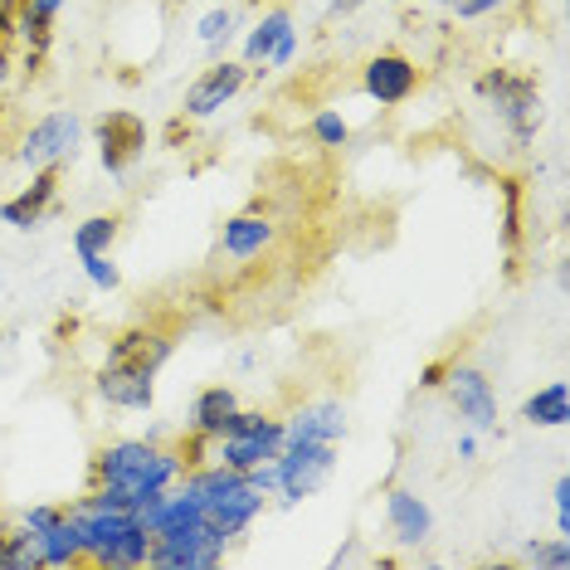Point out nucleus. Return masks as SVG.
I'll return each instance as SVG.
<instances>
[{"label": "nucleus", "instance_id": "nucleus-10", "mask_svg": "<svg viewBox=\"0 0 570 570\" xmlns=\"http://www.w3.org/2000/svg\"><path fill=\"white\" fill-rule=\"evenodd\" d=\"M94 147L112 180H127V171L147 157V122L132 108H102L94 118Z\"/></svg>", "mask_w": 570, "mask_h": 570}, {"label": "nucleus", "instance_id": "nucleus-28", "mask_svg": "<svg viewBox=\"0 0 570 570\" xmlns=\"http://www.w3.org/2000/svg\"><path fill=\"white\" fill-rule=\"evenodd\" d=\"M79 268H83V278L94 283L98 293H118L122 288V268L112 264V254H83Z\"/></svg>", "mask_w": 570, "mask_h": 570}, {"label": "nucleus", "instance_id": "nucleus-33", "mask_svg": "<svg viewBox=\"0 0 570 570\" xmlns=\"http://www.w3.org/2000/svg\"><path fill=\"white\" fill-rule=\"evenodd\" d=\"M293 59H297V35H288L278 49H274V59H268V73H283V69H293Z\"/></svg>", "mask_w": 570, "mask_h": 570}, {"label": "nucleus", "instance_id": "nucleus-35", "mask_svg": "<svg viewBox=\"0 0 570 570\" xmlns=\"http://www.w3.org/2000/svg\"><path fill=\"white\" fill-rule=\"evenodd\" d=\"M361 6H371V0H327V20H346V16H356Z\"/></svg>", "mask_w": 570, "mask_h": 570}, {"label": "nucleus", "instance_id": "nucleus-24", "mask_svg": "<svg viewBox=\"0 0 570 570\" xmlns=\"http://www.w3.org/2000/svg\"><path fill=\"white\" fill-rule=\"evenodd\" d=\"M498 196H502V249H508V258H517V249H522V186L512 176H502Z\"/></svg>", "mask_w": 570, "mask_h": 570}, {"label": "nucleus", "instance_id": "nucleus-25", "mask_svg": "<svg viewBox=\"0 0 570 570\" xmlns=\"http://www.w3.org/2000/svg\"><path fill=\"white\" fill-rule=\"evenodd\" d=\"M0 570H45L40 551H35V541L24 537L20 522L0 531Z\"/></svg>", "mask_w": 570, "mask_h": 570}, {"label": "nucleus", "instance_id": "nucleus-20", "mask_svg": "<svg viewBox=\"0 0 570 570\" xmlns=\"http://www.w3.org/2000/svg\"><path fill=\"white\" fill-rule=\"evenodd\" d=\"M239 405H244V400H239L235 385H225V381L205 385V391H196V400H190L186 430L200 434V439H219V434H225V424H229V414H235Z\"/></svg>", "mask_w": 570, "mask_h": 570}, {"label": "nucleus", "instance_id": "nucleus-32", "mask_svg": "<svg viewBox=\"0 0 570 570\" xmlns=\"http://www.w3.org/2000/svg\"><path fill=\"white\" fill-rule=\"evenodd\" d=\"M478 453H483V434L463 430L459 439H453V459H459V463H478Z\"/></svg>", "mask_w": 570, "mask_h": 570}, {"label": "nucleus", "instance_id": "nucleus-5", "mask_svg": "<svg viewBox=\"0 0 570 570\" xmlns=\"http://www.w3.org/2000/svg\"><path fill=\"white\" fill-rule=\"evenodd\" d=\"M336 459H342V444H317V439H283L274 469H278V508H303L307 498H317L322 488L332 483Z\"/></svg>", "mask_w": 570, "mask_h": 570}, {"label": "nucleus", "instance_id": "nucleus-29", "mask_svg": "<svg viewBox=\"0 0 570 570\" xmlns=\"http://www.w3.org/2000/svg\"><path fill=\"white\" fill-rule=\"evenodd\" d=\"M16 73H20V55L10 40H0V118L10 108V94H16Z\"/></svg>", "mask_w": 570, "mask_h": 570}, {"label": "nucleus", "instance_id": "nucleus-6", "mask_svg": "<svg viewBox=\"0 0 570 570\" xmlns=\"http://www.w3.org/2000/svg\"><path fill=\"white\" fill-rule=\"evenodd\" d=\"M283 449V420L268 410H235L225 424V434L210 444V459L225 463V469L235 473H249L258 463H274Z\"/></svg>", "mask_w": 570, "mask_h": 570}, {"label": "nucleus", "instance_id": "nucleus-23", "mask_svg": "<svg viewBox=\"0 0 570 570\" xmlns=\"http://www.w3.org/2000/svg\"><path fill=\"white\" fill-rule=\"evenodd\" d=\"M118 239H122V219L118 215H88L73 225V258H83V254H112L118 249Z\"/></svg>", "mask_w": 570, "mask_h": 570}, {"label": "nucleus", "instance_id": "nucleus-2", "mask_svg": "<svg viewBox=\"0 0 570 570\" xmlns=\"http://www.w3.org/2000/svg\"><path fill=\"white\" fill-rule=\"evenodd\" d=\"M180 483H186L200 498L205 522H210L219 537L229 541V547L249 537L254 522L268 508V498L249 483V478L235 473V469H225V463H215V459H205V463H196V469H186V473H180Z\"/></svg>", "mask_w": 570, "mask_h": 570}, {"label": "nucleus", "instance_id": "nucleus-4", "mask_svg": "<svg viewBox=\"0 0 570 570\" xmlns=\"http://www.w3.org/2000/svg\"><path fill=\"white\" fill-rule=\"evenodd\" d=\"M83 132H88V122L73 108H49V112H40V118L20 132L16 166H24L30 176L35 171H63V166L79 157Z\"/></svg>", "mask_w": 570, "mask_h": 570}, {"label": "nucleus", "instance_id": "nucleus-27", "mask_svg": "<svg viewBox=\"0 0 570 570\" xmlns=\"http://www.w3.org/2000/svg\"><path fill=\"white\" fill-rule=\"evenodd\" d=\"M307 132H313V141L322 151H342L346 141H352V122H346L336 108H317L313 122H307Z\"/></svg>", "mask_w": 570, "mask_h": 570}, {"label": "nucleus", "instance_id": "nucleus-8", "mask_svg": "<svg viewBox=\"0 0 570 570\" xmlns=\"http://www.w3.org/2000/svg\"><path fill=\"white\" fill-rule=\"evenodd\" d=\"M439 391L449 395V405L463 420V430L498 434V385L488 381L483 366H473V361H449Z\"/></svg>", "mask_w": 570, "mask_h": 570}, {"label": "nucleus", "instance_id": "nucleus-1", "mask_svg": "<svg viewBox=\"0 0 570 570\" xmlns=\"http://www.w3.org/2000/svg\"><path fill=\"white\" fill-rule=\"evenodd\" d=\"M186 473L180 444H161V439H112L94 453L88 463V492L108 508L137 512L151 492L176 488V478Z\"/></svg>", "mask_w": 570, "mask_h": 570}, {"label": "nucleus", "instance_id": "nucleus-14", "mask_svg": "<svg viewBox=\"0 0 570 570\" xmlns=\"http://www.w3.org/2000/svg\"><path fill=\"white\" fill-rule=\"evenodd\" d=\"M278 244V219L268 210H239L225 219V229H219V258H229V264H254V258H264L268 249Z\"/></svg>", "mask_w": 570, "mask_h": 570}, {"label": "nucleus", "instance_id": "nucleus-21", "mask_svg": "<svg viewBox=\"0 0 570 570\" xmlns=\"http://www.w3.org/2000/svg\"><path fill=\"white\" fill-rule=\"evenodd\" d=\"M522 420L531 430H561L570 420V385L566 381H547L537 385L527 400H522Z\"/></svg>", "mask_w": 570, "mask_h": 570}, {"label": "nucleus", "instance_id": "nucleus-34", "mask_svg": "<svg viewBox=\"0 0 570 570\" xmlns=\"http://www.w3.org/2000/svg\"><path fill=\"white\" fill-rule=\"evenodd\" d=\"M356 561H366V551H361V541H356V537L346 541L342 551H332V566H336V570H342V566H356Z\"/></svg>", "mask_w": 570, "mask_h": 570}, {"label": "nucleus", "instance_id": "nucleus-13", "mask_svg": "<svg viewBox=\"0 0 570 570\" xmlns=\"http://www.w3.org/2000/svg\"><path fill=\"white\" fill-rule=\"evenodd\" d=\"M94 395L108 410H127V414H147L157 405V375L141 366H122V361H102L94 371Z\"/></svg>", "mask_w": 570, "mask_h": 570}, {"label": "nucleus", "instance_id": "nucleus-15", "mask_svg": "<svg viewBox=\"0 0 570 570\" xmlns=\"http://www.w3.org/2000/svg\"><path fill=\"white\" fill-rule=\"evenodd\" d=\"M59 186H63V176H59V171H35V176H30V186H20L10 200H0V225L20 229V235L40 229L45 219L59 210Z\"/></svg>", "mask_w": 570, "mask_h": 570}, {"label": "nucleus", "instance_id": "nucleus-12", "mask_svg": "<svg viewBox=\"0 0 570 570\" xmlns=\"http://www.w3.org/2000/svg\"><path fill=\"white\" fill-rule=\"evenodd\" d=\"M424 73L420 63L410 55H400V49H381V55H371L361 63V94H366L375 108H405V102L420 94Z\"/></svg>", "mask_w": 570, "mask_h": 570}, {"label": "nucleus", "instance_id": "nucleus-31", "mask_svg": "<svg viewBox=\"0 0 570 570\" xmlns=\"http://www.w3.org/2000/svg\"><path fill=\"white\" fill-rule=\"evenodd\" d=\"M551 498H556V531H561V537H570V478H566V473L556 478Z\"/></svg>", "mask_w": 570, "mask_h": 570}, {"label": "nucleus", "instance_id": "nucleus-37", "mask_svg": "<svg viewBox=\"0 0 570 570\" xmlns=\"http://www.w3.org/2000/svg\"><path fill=\"white\" fill-rule=\"evenodd\" d=\"M424 6H439V10H449V6H453V0H424Z\"/></svg>", "mask_w": 570, "mask_h": 570}, {"label": "nucleus", "instance_id": "nucleus-16", "mask_svg": "<svg viewBox=\"0 0 570 570\" xmlns=\"http://www.w3.org/2000/svg\"><path fill=\"white\" fill-rule=\"evenodd\" d=\"M176 352V336L151 327V322H137V327H122L108 336V352H102V361H122V366H141L151 375H161V366L171 361Z\"/></svg>", "mask_w": 570, "mask_h": 570}, {"label": "nucleus", "instance_id": "nucleus-17", "mask_svg": "<svg viewBox=\"0 0 570 570\" xmlns=\"http://www.w3.org/2000/svg\"><path fill=\"white\" fill-rule=\"evenodd\" d=\"M352 434V414L342 400H307L293 414H283V439H317V444H342Z\"/></svg>", "mask_w": 570, "mask_h": 570}, {"label": "nucleus", "instance_id": "nucleus-7", "mask_svg": "<svg viewBox=\"0 0 570 570\" xmlns=\"http://www.w3.org/2000/svg\"><path fill=\"white\" fill-rule=\"evenodd\" d=\"M225 556H229V541L210 522H190L180 531L151 537L147 570H215V566H225Z\"/></svg>", "mask_w": 570, "mask_h": 570}, {"label": "nucleus", "instance_id": "nucleus-36", "mask_svg": "<svg viewBox=\"0 0 570 570\" xmlns=\"http://www.w3.org/2000/svg\"><path fill=\"white\" fill-rule=\"evenodd\" d=\"M444 366H449V361H430V366L420 371V391H439V381H444Z\"/></svg>", "mask_w": 570, "mask_h": 570}, {"label": "nucleus", "instance_id": "nucleus-26", "mask_svg": "<svg viewBox=\"0 0 570 570\" xmlns=\"http://www.w3.org/2000/svg\"><path fill=\"white\" fill-rule=\"evenodd\" d=\"M522 561L537 566V570H570V537H537L522 547Z\"/></svg>", "mask_w": 570, "mask_h": 570}, {"label": "nucleus", "instance_id": "nucleus-11", "mask_svg": "<svg viewBox=\"0 0 570 570\" xmlns=\"http://www.w3.org/2000/svg\"><path fill=\"white\" fill-rule=\"evenodd\" d=\"M16 522L24 527V537L35 541L45 570H69V566H83V551H79V537H73V522L59 502H35L24 508Z\"/></svg>", "mask_w": 570, "mask_h": 570}, {"label": "nucleus", "instance_id": "nucleus-19", "mask_svg": "<svg viewBox=\"0 0 570 570\" xmlns=\"http://www.w3.org/2000/svg\"><path fill=\"white\" fill-rule=\"evenodd\" d=\"M288 35H297L293 10H288V6H268L264 16H258L249 30L239 35V59L249 63V73H258V79H264V73H268V59H274V49L288 40Z\"/></svg>", "mask_w": 570, "mask_h": 570}, {"label": "nucleus", "instance_id": "nucleus-18", "mask_svg": "<svg viewBox=\"0 0 570 570\" xmlns=\"http://www.w3.org/2000/svg\"><path fill=\"white\" fill-rule=\"evenodd\" d=\"M385 527L400 547H424L434 537V508L414 488H385Z\"/></svg>", "mask_w": 570, "mask_h": 570}, {"label": "nucleus", "instance_id": "nucleus-3", "mask_svg": "<svg viewBox=\"0 0 570 570\" xmlns=\"http://www.w3.org/2000/svg\"><path fill=\"white\" fill-rule=\"evenodd\" d=\"M473 98L483 102L488 118L502 127V137H508L517 151H527L531 141H537L541 122H547V98H541L537 73H527V69H508V63L483 69L473 79Z\"/></svg>", "mask_w": 570, "mask_h": 570}, {"label": "nucleus", "instance_id": "nucleus-22", "mask_svg": "<svg viewBox=\"0 0 570 570\" xmlns=\"http://www.w3.org/2000/svg\"><path fill=\"white\" fill-rule=\"evenodd\" d=\"M235 40H239V6H210V10H205V16L196 20V45H200L210 59H225Z\"/></svg>", "mask_w": 570, "mask_h": 570}, {"label": "nucleus", "instance_id": "nucleus-9", "mask_svg": "<svg viewBox=\"0 0 570 570\" xmlns=\"http://www.w3.org/2000/svg\"><path fill=\"white\" fill-rule=\"evenodd\" d=\"M249 63L244 59H210L205 69L196 73V79L186 83V98H180V122H205V118H215L219 108H229L244 88H249Z\"/></svg>", "mask_w": 570, "mask_h": 570}, {"label": "nucleus", "instance_id": "nucleus-30", "mask_svg": "<svg viewBox=\"0 0 570 570\" xmlns=\"http://www.w3.org/2000/svg\"><path fill=\"white\" fill-rule=\"evenodd\" d=\"M512 0H453V20H463V24H478V20H492L498 10H508Z\"/></svg>", "mask_w": 570, "mask_h": 570}]
</instances>
